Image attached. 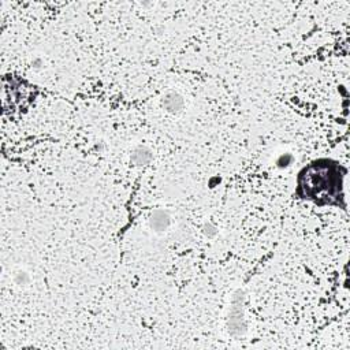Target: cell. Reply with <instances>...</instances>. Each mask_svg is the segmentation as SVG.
<instances>
[{"label": "cell", "mask_w": 350, "mask_h": 350, "mask_svg": "<svg viewBox=\"0 0 350 350\" xmlns=\"http://www.w3.org/2000/svg\"><path fill=\"white\" fill-rule=\"evenodd\" d=\"M300 189L305 199L316 203H333L342 196V175L338 166L330 161H316L301 172Z\"/></svg>", "instance_id": "6da1fadb"}, {"label": "cell", "mask_w": 350, "mask_h": 350, "mask_svg": "<svg viewBox=\"0 0 350 350\" xmlns=\"http://www.w3.org/2000/svg\"><path fill=\"white\" fill-rule=\"evenodd\" d=\"M149 226L152 230H155L157 233L164 231L170 226V216L164 211H155L150 215Z\"/></svg>", "instance_id": "7a4b0ae2"}, {"label": "cell", "mask_w": 350, "mask_h": 350, "mask_svg": "<svg viewBox=\"0 0 350 350\" xmlns=\"http://www.w3.org/2000/svg\"><path fill=\"white\" fill-rule=\"evenodd\" d=\"M163 106H164V108H166L168 112L175 114V112H179L182 110V107H184V99H182V96H179L178 93L171 92V93H167V95L164 96V99H163Z\"/></svg>", "instance_id": "3957f363"}, {"label": "cell", "mask_w": 350, "mask_h": 350, "mask_svg": "<svg viewBox=\"0 0 350 350\" xmlns=\"http://www.w3.org/2000/svg\"><path fill=\"white\" fill-rule=\"evenodd\" d=\"M132 159H133V161L136 163V164L142 166V164L149 163L150 159H152V155H150V150L148 149V148H145V146H140V148H137V149L133 152Z\"/></svg>", "instance_id": "277c9868"}, {"label": "cell", "mask_w": 350, "mask_h": 350, "mask_svg": "<svg viewBox=\"0 0 350 350\" xmlns=\"http://www.w3.org/2000/svg\"><path fill=\"white\" fill-rule=\"evenodd\" d=\"M15 282H17V284H19V286H22V284H26L29 282V277L26 273H18L15 274Z\"/></svg>", "instance_id": "5b68a950"}, {"label": "cell", "mask_w": 350, "mask_h": 350, "mask_svg": "<svg viewBox=\"0 0 350 350\" xmlns=\"http://www.w3.org/2000/svg\"><path fill=\"white\" fill-rule=\"evenodd\" d=\"M291 160H293V157H291V155H289V153H286V155H283L280 159L278 160V164L280 167H287L291 163Z\"/></svg>", "instance_id": "8992f818"}]
</instances>
